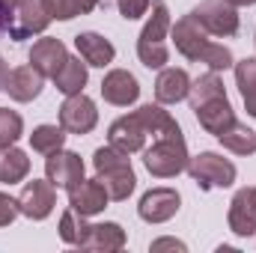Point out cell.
<instances>
[{
    "mask_svg": "<svg viewBox=\"0 0 256 253\" xmlns=\"http://www.w3.org/2000/svg\"><path fill=\"white\" fill-rule=\"evenodd\" d=\"M45 176L54 188L72 190L84 182V161H80V155H74L68 149H57L45 158Z\"/></svg>",
    "mask_w": 256,
    "mask_h": 253,
    "instance_id": "10",
    "label": "cell"
},
{
    "mask_svg": "<svg viewBox=\"0 0 256 253\" xmlns=\"http://www.w3.org/2000/svg\"><path fill=\"white\" fill-rule=\"evenodd\" d=\"M179 206H182L179 190H173V188H152V190H146V194H143V200H140L137 212H140V218H143L146 224H164V220H170V218L179 212Z\"/></svg>",
    "mask_w": 256,
    "mask_h": 253,
    "instance_id": "11",
    "label": "cell"
},
{
    "mask_svg": "<svg viewBox=\"0 0 256 253\" xmlns=\"http://www.w3.org/2000/svg\"><path fill=\"white\" fill-rule=\"evenodd\" d=\"M218 96H226V90H224V80L218 78V72H208V74H202V78L191 80V90H188L191 108L202 104V102H208V98H218Z\"/></svg>",
    "mask_w": 256,
    "mask_h": 253,
    "instance_id": "27",
    "label": "cell"
},
{
    "mask_svg": "<svg viewBox=\"0 0 256 253\" xmlns=\"http://www.w3.org/2000/svg\"><path fill=\"white\" fill-rule=\"evenodd\" d=\"M108 202H110V194H108V188H104L98 179H90V182L84 179L78 188L68 190V206H72L78 214H84V218L104 212Z\"/></svg>",
    "mask_w": 256,
    "mask_h": 253,
    "instance_id": "14",
    "label": "cell"
},
{
    "mask_svg": "<svg viewBox=\"0 0 256 253\" xmlns=\"http://www.w3.org/2000/svg\"><path fill=\"white\" fill-rule=\"evenodd\" d=\"M74 48H78V54L84 57V63L98 66V68L110 66L114 57H116V48H114L104 36H98V33H78V36H74Z\"/></svg>",
    "mask_w": 256,
    "mask_h": 253,
    "instance_id": "21",
    "label": "cell"
},
{
    "mask_svg": "<svg viewBox=\"0 0 256 253\" xmlns=\"http://www.w3.org/2000/svg\"><path fill=\"white\" fill-rule=\"evenodd\" d=\"M45 86V74L36 68V66H18L6 74V84L3 90L9 92V98L15 102H33Z\"/></svg>",
    "mask_w": 256,
    "mask_h": 253,
    "instance_id": "12",
    "label": "cell"
},
{
    "mask_svg": "<svg viewBox=\"0 0 256 253\" xmlns=\"http://www.w3.org/2000/svg\"><path fill=\"white\" fill-rule=\"evenodd\" d=\"M12 18H15V9H9L6 3H0V33H9Z\"/></svg>",
    "mask_w": 256,
    "mask_h": 253,
    "instance_id": "35",
    "label": "cell"
},
{
    "mask_svg": "<svg viewBox=\"0 0 256 253\" xmlns=\"http://www.w3.org/2000/svg\"><path fill=\"white\" fill-rule=\"evenodd\" d=\"M167 30H170V12L164 0H152V18L146 21L140 39H137V57L146 68H164L170 60V48H167Z\"/></svg>",
    "mask_w": 256,
    "mask_h": 253,
    "instance_id": "3",
    "label": "cell"
},
{
    "mask_svg": "<svg viewBox=\"0 0 256 253\" xmlns=\"http://www.w3.org/2000/svg\"><path fill=\"white\" fill-rule=\"evenodd\" d=\"M98 122V110L96 102L84 92L66 96L63 108H60V126L66 128V134H90Z\"/></svg>",
    "mask_w": 256,
    "mask_h": 253,
    "instance_id": "8",
    "label": "cell"
},
{
    "mask_svg": "<svg viewBox=\"0 0 256 253\" xmlns=\"http://www.w3.org/2000/svg\"><path fill=\"white\" fill-rule=\"evenodd\" d=\"M102 96H104V102H110V104H116V108H128V104L137 102L140 84H137V78H134L131 72L114 68V72H108L104 80H102Z\"/></svg>",
    "mask_w": 256,
    "mask_h": 253,
    "instance_id": "13",
    "label": "cell"
},
{
    "mask_svg": "<svg viewBox=\"0 0 256 253\" xmlns=\"http://www.w3.org/2000/svg\"><path fill=\"white\" fill-rule=\"evenodd\" d=\"M92 167H96V179L108 188L110 200L122 202V200L131 196V190H134V185H137V176H134V170H131L128 152H120L116 146L108 143V146L96 149Z\"/></svg>",
    "mask_w": 256,
    "mask_h": 253,
    "instance_id": "2",
    "label": "cell"
},
{
    "mask_svg": "<svg viewBox=\"0 0 256 253\" xmlns=\"http://www.w3.org/2000/svg\"><path fill=\"white\" fill-rule=\"evenodd\" d=\"M30 173V158L12 143V146H3L0 149V182L3 185H15L21 182L24 176Z\"/></svg>",
    "mask_w": 256,
    "mask_h": 253,
    "instance_id": "23",
    "label": "cell"
},
{
    "mask_svg": "<svg viewBox=\"0 0 256 253\" xmlns=\"http://www.w3.org/2000/svg\"><path fill=\"white\" fill-rule=\"evenodd\" d=\"M173 42H176V51L182 57H188L194 63H206L212 72H220V68H230L236 66L232 60V51L226 45H218L208 39V33L194 21L191 15L179 18L173 24Z\"/></svg>",
    "mask_w": 256,
    "mask_h": 253,
    "instance_id": "1",
    "label": "cell"
},
{
    "mask_svg": "<svg viewBox=\"0 0 256 253\" xmlns=\"http://www.w3.org/2000/svg\"><path fill=\"white\" fill-rule=\"evenodd\" d=\"M188 176L202 190L208 188H230L236 182V164L220 158L218 152H200L188 161Z\"/></svg>",
    "mask_w": 256,
    "mask_h": 253,
    "instance_id": "5",
    "label": "cell"
},
{
    "mask_svg": "<svg viewBox=\"0 0 256 253\" xmlns=\"http://www.w3.org/2000/svg\"><path fill=\"white\" fill-rule=\"evenodd\" d=\"M140 116V122L146 128V134L152 137H167V134H182V128L176 126V120L161 108V104H143L134 110Z\"/></svg>",
    "mask_w": 256,
    "mask_h": 253,
    "instance_id": "22",
    "label": "cell"
},
{
    "mask_svg": "<svg viewBox=\"0 0 256 253\" xmlns=\"http://www.w3.org/2000/svg\"><path fill=\"white\" fill-rule=\"evenodd\" d=\"M51 21H54V15H51V3L48 0H24L18 6V15L12 21V27H9V36L15 42L18 39H30L36 33H45Z\"/></svg>",
    "mask_w": 256,
    "mask_h": 253,
    "instance_id": "7",
    "label": "cell"
},
{
    "mask_svg": "<svg viewBox=\"0 0 256 253\" xmlns=\"http://www.w3.org/2000/svg\"><path fill=\"white\" fill-rule=\"evenodd\" d=\"M102 0H80V15H86V12H92L96 6H98Z\"/></svg>",
    "mask_w": 256,
    "mask_h": 253,
    "instance_id": "36",
    "label": "cell"
},
{
    "mask_svg": "<svg viewBox=\"0 0 256 253\" xmlns=\"http://www.w3.org/2000/svg\"><path fill=\"white\" fill-rule=\"evenodd\" d=\"M218 140H220L230 152H236V155H254L256 152V131H250L248 126H242L238 120L226 128V131H220Z\"/></svg>",
    "mask_w": 256,
    "mask_h": 253,
    "instance_id": "25",
    "label": "cell"
},
{
    "mask_svg": "<svg viewBox=\"0 0 256 253\" xmlns=\"http://www.w3.org/2000/svg\"><path fill=\"white\" fill-rule=\"evenodd\" d=\"M158 250H185V244L182 242H176V238H158V242H152V253H158Z\"/></svg>",
    "mask_w": 256,
    "mask_h": 253,
    "instance_id": "34",
    "label": "cell"
},
{
    "mask_svg": "<svg viewBox=\"0 0 256 253\" xmlns=\"http://www.w3.org/2000/svg\"><path fill=\"white\" fill-rule=\"evenodd\" d=\"M84 250H104V253H114V250H122L126 248V230L120 224H90L84 242H80Z\"/></svg>",
    "mask_w": 256,
    "mask_h": 253,
    "instance_id": "20",
    "label": "cell"
},
{
    "mask_svg": "<svg viewBox=\"0 0 256 253\" xmlns=\"http://www.w3.org/2000/svg\"><path fill=\"white\" fill-rule=\"evenodd\" d=\"M230 230L242 238L256 236V200H254V188H242L232 202H230Z\"/></svg>",
    "mask_w": 256,
    "mask_h": 253,
    "instance_id": "15",
    "label": "cell"
},
{
    "mask_svg": "<svg viewBox=\"0 0 256 253\" xmlns=\"http://www.w3.org/2000/svg\"><path fill=\"white\" fill-rule=\"evenodd\" d=\"M254 200H256V188H254Z\"/></svg>",
    "mask_w": 256,
    "mask_h": 253,
    "instance_id": "40",
    "label": "cell"
},
{
    "mask_svg": "<svg viewBox=\"0 0 256 253\" xmlns=\"http://www.w3.org/2000/svg\"><path fill=\"white\" fill-rule=\"evenodd\" d=\"M6 74H9V68L3 63V57H0V90H3V84H6Z\"/></svg>",
    "mask_w": 256,
    "mask_h": 253,
    "instance_id": "37",
    "label": "cell"
},
{
    "mask_svg": "<svg viewBox=\"0 0 256 253\" xmlns=\"http://www.w3.org/2000/svg\"><path fill=\"white\" fill-rule=\"evenodd\" d=\"M194 114H196V120H200V126L206 128L208 134H220V131H226V128L236 122V114H232V104H230V98L226 96H218V98H208V102H202V104H196L194 108Z\"/></svg>",
    "mask_w": 256,
    "mask_h": 253,
    "instance_id": "17",
    "label": "cell"
},
{
    "mask_svg": "<svg viewBox=\"0 0 256 253\" xmlns=\"http://www.w3.org/2000/svg\"><path fill=\"white\" fill-rule=\"evenodd\" d=\"M21 134H24V120H21L15 110L0 108V149H3V146H12Z\"/></svg>",
    "mask_w": 256,
    "mask_h": 253,
    "instance_id": "30",
    "label": "cell"
},
{
    "mask_svg": "<svg viewBox=\"0 0 256 253\" xmlns=\"http://www.w3.org/2000/svg\"><path fill=\"white\" fill-rule=\"evenodd\" d=\"M51 80H54V86H57L63 96L84 92V86H86V63H80L78 57H68L63 63V68H60Z\"/></svg>",
    "mask_w": 256,
    "mask_h": 253,
    "instance_id": "24",
    "label": "cell"
},
{
    "mask_svg": "<svg viewBox=\"0 0 256 253\" xmlns=\"http://www.w3.org/2000/svg\"><path fill=\"white\" fill-rule=\"evenodd\" d=\"M226 3H232V6H254L256 0H226Z\"/></svg>",
    "mask_w": 256,
    "mask_h": 253,
    "instance_id": "38",
    "label": "cell"
},
{
    "mask_svg": "<svg viewBox=\"0 0 256 253\" xmlns=\"http://www.w3.org/2000/svg\"><path fill=\"white\" fill-rule=\"evenodd\" d=\"M57 206V190L48 179H33L18 194V212L30 220H45Z\"/></svg>",
    "mask_w": 256,
    "mask_h": 253,
    "instance_id": "9",
    "label": "cell"
},
{
    "mask_svg": "<svg viewBox=\"0 0 256 253\" xmlns=\"http://www.w3.org/2000/svg\"><path fill=\"white\" fill-rule=\"evenodd\" d=\"M116 3H120V15L126 21H134V18L146 15V9H149L152 0H116Z\"/></svg>",
    "mask_w": 256,
    "mask_h": 253,
    "instance_id": "32",
    "label": "cell"
},
{
    "mask_svg": "<svg viewBox=\"0 0 256 253\" xmlns=\"http://www.w3.org/2000/svg\"><path fill=\"white\" fill-rule=\"evenodd\" d=\"M188 146H185V137L182 134H167V137H155V143L146 149L143 155V164L146 170L155 176V179H170V176H179L188 170Z\"/></svg>",
    "mask_w": 256,
    "mask_h": 253,
    "instance_id": "4",
    "label": "cell"
},
{
    "mask_svg": "<svg viewBox=\"0 0 256 253\" xmlns=\"http://www.w3.org/2000/svg\"><path fill=\"white\" fill-rule=\"evenodd\" d=\"M236 84H238V90H242V98H244L248 114L256 116V60H242V63H236Z\"/></svg>",
    "mask_w": 256,
    "mask_h": 253,
    "instance_id": "26",
    "label": "cell"
},
{
    "mask_svg": "<svg viewBox=\"0 0 256 253\" xmlns=\"http://www.w3.org/2000/svg\"><path fill=\"white\" fill-rule=\"evenodd\" d=\"M191 18L208 36H236L238 33V12L226 0H202L191 12Z\"/></svg>",
    "mask_w": 256,
    "mask_h": 253,
    "instance_id": "6",
    "label": "cell"
},
{
    "mask_svg": "<svg viewBox=\"0 0 256 253\" xmlns=\"http://www.w3.org/2000/svg\"><path fill=\"white\" fill-rule=\"evenodd\" d=\"M63 140H66L63 126H39L30 134V146H33V152H39V155H51V152L63 149Z\"/></svg>",
    "mask_w": 256,
    "mask_h": 253,
    "instance_id": "28",
    "label": "cell"
},
{
    "mask_svg": "<svg viewBox=\"0 0 256 253\" xmlns=\"http://www.w3.org/2000/svg\"><path fill=\"white\" fill-rule=\"evenodd\" d=\"M66 60H68V51L60 39H39L30 48V66H36L45 78H54Z\"/></svg>",
    "mask_w": 256,
    "mask_h": 253,
    "instance_id": "18",
    "label": "cell"
},
{
    "mask_svg": "<svg viewBox=\"0 0 256 253\" xmlns=\"http://www.w3.org/2000/svg\"><path fill=\"white\" fill-rule=\"evenodd\" d=\"M0 3H6V6H9V9H18V6H21V3H24V0H0Z\"/></svg>",
    "mask_w": 256,
    "mask_h": 253,
    "instance_id": "39",
    "label": "cell"
},
{
    "mask_svg": "<svg viewBox=\"0 0 256 253\" xmlns=\"http://www.w3.org/2000/svg\"><path fill=\"white\" fill-rule=\"evenodd\" d=\"M188 90H191V78L185 68H161L155 80L158 104H179L182 98H188Z\"/></svg>",
    "mask_w": 256,
    "mask_h": 253,
    "instance_id": "19",
    "label": "cell"
},
{
    "mask_svg": "<svg viewBox=\"0 0 256 253\" xmlns=\"http://www.w3.org/2000/svg\"><path fill=\"white\" fill-rule=\"evenodd\" d=\"M86 230H90V224L84 220V214H78V212L68 206V212H63V218H60V238H63L66 244L80 248V242H84Z\"/></svg>",
    "mask_w": 256,
    "mask_h": 253,
    "instance_id": "29",
    "label": "cell"
},
{
    "mask_svg": "<svg viewBox=\"0 0 256 253\" xmlns=\"http://www.w3.org/2000/svg\"><path fill=\"white\" fill-rule=\"evenodd\" d=\"M51 3V15L57 21H68L74 15H80V0H48Z\"/></svg>",
    "mask_w": 256,
    "mask_h": 253,
    "instance_id": "31",
    "label": "cell"
},
{
    "mask_svg": "<svg viewBox=\"0 0 256 253\" xmlns=\"http://www.w3.org/2000/svg\"><path fill=\"white\" fill-rule=\"evenodd\" d=\"M18 214H21V212H18V200L0 194V226H9Z\"/></svg>",
    "mask_w": 256,
    "mask_h": 253,
    "instance_id": "33",
    "label": "cell"
},
{
    "mask_svg": "<svg viewBox=\"0 0 256 253\" xmlns=\"http://www.w3.org/2000/svg\"><path fill=\"white\" fill-rule=\"evenodd\" d=\"M108 140H110V146H116L120 152H140L143 149V143H146V128L140 122V116L137 114H128V116H120L110 131H108Z\"/></svg>",
    "mask_w": 256,
    "mask_h": 253,
    "instance_id": "16",
    "label": "cell"
}]
</instances>
